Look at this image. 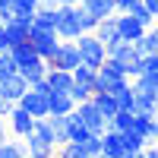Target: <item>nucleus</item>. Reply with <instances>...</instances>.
<instances>
[{
	"label": "nucleus",
	"instance_id": "7ed1b4c3",
	"mask_svg": "<svg viewBox=\"0 0 158 158\" xmlns=\"http://www.w3.org/2000/svg\"><path fill=\"white\" fill-rule=\"evenodd\" d=\"M76 48H79V57H82L85 67L92 70H98L104 60H108V48H104V41H98V35L95 32H82L76 38Z\"/></svg>",
	"mask_w": 158,
	"mask_h": 158
},
{
	"label": "nucleus",
	"instance_id": "6e6552de",
	"mask_svg": "<svg viewBox=\"0 0 158 158\" xmlns=\"http://www.w3.org/2000/svg\"><path fill=\"white\" fill-rule=\"evenodd\" d=\"M48 95L51 92H44V89H35V85H29V92H25V95L19 98V104L25 111H29L35 120L38 117H51V108H48Z\"/></svg>",
	"mask_w": 158,
	"mask_h": 158
},
{
	"label": "nucleus",
	"instance_id": "a18cd8bd",
	"mask_svg": "<svg viewBox=\"0 0 158 158\" xmlns=\"http://www.w3.org/2000/svg\"><path fill=\"white\" fill-rule=\"evenodd\" d=\"M146 155H149V158H158V146H155V142H149V146H146Z\"/></svg>",
	"mask_w": 158,
	"mask_h": 158
},
{
	"label": "nucleus",
	"instance_id": "a211bd4d",
	"mask_svg": "<svg viewBox=\"0 0 158 158\" xmlns=\"http://www.w3.org/2000/svg\"><path fill=\"white\" fill-rule=\"evenodd\" d=\"M44 79H48L51 92H70V89H73V73H70V70H57V67H51Z\"/></svg>",
	"mask_w": 158,
	"mask_h": 158
},
{
	"label": "nucleus",
	"instance_id": "7c9ffc66",
	"mask_svg": "<svg viewBox=\"0 0 158 158\" xmlns=\"http://www.w3.org/2000/svg\"><path fill=\"white\" fill-rule=\"evenodd\" d=\"M123 142H127V152H130V155H133V152H142V149L149 146V139H142L136 130H127V133H123Z\"/></svg>",
	"mask_w": 158,
	"mask_h": 158
},
{
	"label": "nucleus",
	"instance_id": "3c124183",
	"mask_svg": "<svg viewBox=\"0 0 158 158\" xmlns=\"http://www.w3.org/2000/svg\"><path fill=\"white\" fill-rule=\"evenodd\" d=\"M95 158H111V155H104V152H98V155H95Z\"/></svg>",
	"mask_w": 158,
	"mask_h": 158
},
{
	"label": "nucleus",
	"instance_id": "5fc2aeb1",
	"mask_svg": "<svg viewBox=\"0 0 158 158\" xmlns=\"http://www.w3.org/2000/svg\"><path fill=\"white\" fill-rule=\"evenodd\" d=\"M155 25H158V19H155Z\"/></svg>",
	"mask_w": 158,
	"mask_h": 158
},
{
	"label": "nucleus",
	"instance_id": "c9c22d12",
	"mask_svg": "<svg viewBox=\"0 0 158 158\" xmlns=\"http://www.w3.org/2000/svg\"><path fill=\"white\" fill-rule=\"evenodd\" d=\"M95 73H98V70H92V67H85V63H79V67L73 70V82H95Z\"/></svg>",
	"mask_w": 158,
	"mask_h": 158
},
{
	"label": "nucleus",
	"instance_id": "0eeeda50",
	"mask_svg": "<svg viewBox=\"0 0 158 158\" xmlns=\"http://www.w3.org/2000/svg\"><path fill=\"white\" fill-rule=\"evenodd\" d=\"M79 63H82V57H79V48H76V41H63L60 38V48L51 54V60H48V67H57V70H76Z\"/></svg>",
	"mask_w": 158,
	"mask_h": 158
},
{
	"label": "nucleus",
	"instance_id": "b1692460",
	"mask_svg": "<svg viewBox=\"0 0 158 158\" xmlns=\"http://www.w3.org/2000/svg\"><path fill=\"white\" fill-rule=\"evenodd\" d=\"M54 158H95L85 146H79V142H63V146H57Z\"/></svg>",
	"mask_w": 158,
	"mask_h": 158
},
{
	"label": "nucleus",
	"instance_id": "8fccbe9b",
	"mask_svg": "<svg viewBox=\"0 0 158 158\" xmlns=\"http://www.w3.org/2000/svg\"><path fill=\"white\" fill-rule=\"evenodd\" d=\"M3 6H10V0H0V10H3Z\"/></svg>",
	"mask_w": 158,
	"mask_h": 158
},
{
	"label": "nucleus",
	"instance_id": "20e7f679",
	"mask_svg": "<svg viewBox=\"0 0 158 158\" xmlns=\"http://www.w3.org/2000/svg\"><path fill=\"white\" fill-rule=\"evenodd\" d=\"M130 79H127V73H123V67L120 63H114V60H104L101 67H98V73H95V92H114L120 89V85H127Z\"/></svg>",
	"mask_w": 158,
	"mask_h": 158
},
{
	"label": "nucleus",
	"instance_id": "e433bc0d",
	"mask_svg": "<svg viewBox=\"0 0 158 158\" xmlns=\"http://www.w3.org/2000/svg\"><path fill=\"white\" fill-rule=\"evenodd\" d=\"M133 16H136V19H139L142 25H146V29H149V25H155V13H152V10H149L146 3H139V6L133 10Z\"/></svg>",
	"mask_w": 158,
	"mask_h": 158
},
{
	"label": "nucleus",
	"instance_id": "a878e982",
	"mask_svg": "<svg viewBox=\"0 0 158 158\" xmlns=\"http://www.w3.org/2000/svg\"><path fill=\"white\" fill-rule=\"evenodd\" d=\"M48 120H51V130H54V142H57V146H63V142H70V130H67V114H63V117L51 114Z\"/></svg>",
	"mask_w": 158,
	"mask_h": 158
},
{
	"label": "nucleus",
	"instance_id": "72a5a7b5",
	"mask_svg": "<svg viewBox=\"0 0 158 158\" xmlns=\"http://www.w3.org/2000/svg\"><path fill=\"white\" fill-rule=\"evenodd\" d=\"M70 95H73V101L79 104V101H85V98H92V95H95V85H92V82H73Z\"/></svg>",
	"mask_w": 158,
	"mask_h": 158
},
{
	"label": "nucleus",
	"instance_id": "09e8293b",
	"mask_svg": "<svg viewBox=\"0 0 158 158\" xmlns=\"http://www.w3.org/2000/svg\"><path fill=\"white\" fill-rule=\"evenodd\" d=\"M130 158H149V155H146V149H142V152H133Z\"/></svg>",
	"mask_w": 158,
	"mask_h": 158
},
{
	"label": "nucleus",
	"instance_id": "9d476101",
	"mask_svg": "<svg viewBox=\"0 0 158 158\" xmlns=\"http://www.w3.org/2000/svg\"><path fill=\"white\" fill-rule=\"evenodd\" d=\"M6 127H10V133L16 136V139H25V136L35 130V117L25 111L22 104H16V108L10 111V117H6Z\"/></svg>",
	"mask_w": 158,
	"mask_h": 158
},
{
	"label": "nucleus",
	"instance_id": "dca6fc26",
	"mask_svg": "<svg viewBox=\"0 0 158 158\" xmlns=\"http://www.w3.org/2000/svg\"><path fill=\"white\" fill-rule=\"evenodd\" d=\"M0 89H3V95H6L13 104H19V98L25 95V92H29V79H25L22 73H16V76H10Z\"/></svg>",
	"mask_w": 158,
	"mask_h": 158
},
{
	"label": "nucleus",
	"instance_id": "f3484780",
	"mask_svg": "<svg viewBox=\"0 0 158 158\" xmlns=\"http://www.w3.org/2000/svg\"><path fill=\"white\" fill-rule=\"evenodd\" d=\"M25 146H29V155H35V158H54V152H57V146H51L48 139H41L35 130L25 136Z\"/></svg>",
	"mask_w": 158,
	"mask_h": 158
},
{
	"label": "nucleus",
	"instance_id": "ea45409f",
	"mask_svg": "<svg viewBox=\"0 0 158 158\" xmlns=\"http://www.w3.org/2000/svg\"><path fill=\"white\" fill-rule=\"evenodd\" d=\"M16 108V104H13L6 95H3V89H0V117H10V111Z\"/></svg>",
	"mask_w": 158,
	"mask_h": 158
},
{
	"label": "nucleus",
	"instance_id": "39448f33",
	"mask_svg": "<svg viewBox=\"0 0 158 158\" xmlns=\"http://www.w3.org/2000/svg\"><path fill=\"white\" fill-rule=\"evenodd\" d=\"M76 114L82 117V120H85V127L92 130V133H98V136H101L104 130L111 127V120L101 114V108L95 104V98H85V101H79V104H76Z\"/></svg>",
	"mask_w": 158,
	"mask_h": 158
},
{
	"label": "nucleus",
	"instance_id": "2eb2a0df",
	"mask_svg": "<svg viewBox=\"0 0 158 158\" xmlns=\"http://www.w3.org/2000/svg\"><path fill=\"white\" fill-rule=\"evenodd\" d=\"M48 108H51V114L63 117V114L76 111V101H73L70 92H51V95H48Z\"/></svg>",
	"mask_w": 158,
	"mask_h": 158
},
{
	"label": "nucleus",
	"instance_id": "ddd939ff",
	"mask_svg": "<svg viewBox=\"0 0 158 158\" xmlns=\"http://www.w3.org/2000/svg\"><path fill=\"white\" fill-rule=\"evenodd\" d=\"M32 29H35V19H13L10 25H6V35H10V48H16V44H25L29 41V35H32Z\"/></svg>",
	"mask_w": 158,
	"mask_h": 158
},
{
	"label": "nucleus",
	"instance_id": "c756f323",
	"mask_svg": "<svg viewBox=\"0 0 158 158\" xmlns=\"http://www.w3.org/2000/svg\"><path fill=\"white\" fill-rule=\"evenodd\" d=\"M35 29H54L57 32V10H38L35 13Z\"/></svg>",
	"mask_w": 158,
	"mask_h": 158
},
{
	"label": "nucleus",
	"instance_id": "473e14b6",
	"mask_svg": "<svg viewBox=\"0 0 158 158\" xmlns=\"http://www.w3.org/2000/svg\"><path fill=\"white\" fill-rule=\"evenodd\" d=\"M76 16H79V25H82V32H95V29H98V19L92 16V13H89L82 3H76Z\"/></svg>",
	"mask_w": 158,
	"mask_h": 158
},
{
	"label": "nucleus",
	"instance_id": "4468645a",
	"mask_svg": "<svg viewBox=\"0 0 158 158\" xmlns=\"http://www.w3.org/2000/svg\"><path fill=\"white\" fill-rule=\"evenodd\" d=\"M95 35H98V41H104V48H111V44H117V41H123V38H120V29H117V16L101 19V22H98V29H95Z\"/></svg>",
	"mask_w": 158,
	"mask_h": 158
},
{
	"label": "nucleus",
	"instance_id": "f03ea898",
	"mask_svg": "<svg viewBox=\"0 0 158 158\" xmlns=\"http://www.w3.org/2000/svg\"><path fill=\"white\" fill-rule=\"evenodd\" d=\"M108 60L120 63L123 73H127V79H136L142 73V67H139V51H136L133 41H117V44H111L108 48Z\"/></svg>",
	"mask_w": 158,
	"mask_h": 158
},
{
	"label": "nucleus",
	"instance_id": "864d4df0",
	"mask_svg": "<svg viewBox=\"0 0 158 158\" xmlns=\"http://www.w3.org/2000/svg\"><path fill=\"white\" fill-rule=\"evenodd\" d=\"M123 158H130V155H123Z\"/></svg>",
	"mask_w": 158,
	"mask_h": 158
},
{
	"label": "nucleus",
	"instance_id": "2f4dec72",
	"mask_svg": "<svg viewBox=\"0 0 158 158\" xmlns=\"http://www.w3.org/2000/svg\"><path fill=\"white\" fill-rule=\"evenodd\" d=\"M139 67H142V76H152L158 82V54H142L139 57Z\"/></svg>",
	"mask_w": 158,
	"mask_h": 158
},
{
	"label": "nucleus",
	"instance_id": "f704fd0d",
	"mask_svg": "<svg viewBox=\"0 0 158 158\" xmlns=\"http://www.w3.org/2000/svg\"><path fill=\"white\" fill-rule=\"evenodd\" d=\"M35 133L41 136V139H48L51 146H57V142H54V130H51V120H48V117H38V120H35Z\"/></svg>",
	"mask_w": 158,
	"mask_h": 158
},
{
	"label": "nucleus",
	"instance_id": "393cba45",
	"mask_svg": "<svg viewBox=\"0 0 158 158\" xmlns=\"http://www.w3.org/2000/svg\"><path fill=\"white\" fill-rule=\"evenodd\" d=\"M0 158H29V146H25V139L19 142H0Z\"/></svg>",
	"mask_w": 158,
	"mask_h": 158
},
{
	"label": "nucleus",
	"instance_id": "c03bdc74",
	"mask_svg": "<svg viewBox=\"0 0 158 158\" xmlns=\"http://www.w3.org/2000/svg\"><path fill=\"white\" fill-rule=\"evenodd\" d=\"M6 130H10L6 127V117H0V142H6Z\"/></svg>",
	"mask_w": 158,
	"mask_h": 158
},
{
	"label": "nucleus",
	"instance_id": "6e6d98bb",
	"mask_svg": "<svg viewBox=\"0 0 158 158\" xmlns=\"http://www.w3.org/2000/svg\"><path fill=\"white\" fill-rule=\"evenodd\" d=\"M29 158H35V155H29Z\"/></svg>",
	"mask_w": 158,
	"mask_h": 158
},
{
	"label": "nucleus",
	"instance_id": "6ab92c4d",
	"mask_svg": "<svg viewBox=\"0 0 158 158\" xmlns=\"http://www.w3.org/2000/svg\"><path fill=\"white\" fill-rule=\"evenodd\" d=\"M155 127H158V117L155 114H133V130L142 139L155 142Z\"/></svg>",
	"mask_w": 158,
	"mask_h": 158
},
{
	"label": "nucleus",
	"instance_id": "37998d69",
	"mask_svg": "<svg viewBox=\"0 0 158 158\" xmlns=\"http://www.w3.org/2000/svg\"><path fill=\"white\" fill-rule=\"evenodd\" d=\"M60 0H38V10H57Z\"/></svg>",
	"mask_w": 158,
	"mask_h": 158
},
{
	"label": "nucleus",
	"instance_id": "de8ad7c7",
	"mask_svg": "<svg viewBox=\"0 0 158 158\" xmlns=\"http://www.w3.org/2000/svg\"><path fill=\"white\" fill-rule=\"evenodd\" d=\"M63 6H76V3H82V0H60Z\"/></svg>",
	"mask_w": 158,
	"mask_h": 158
},
{
	"label": "nucleus",
	"instance_id": "f257e3e1",
	"mask_svg": "<svg viewBox=\"0 0 158 158\" xmlns=\"http://www.w3.org/2000/svg\"><path fill=\"white\" fill-rule=\"evenodd\" d=\"M10 54H13V60H16V67H19V73L29 79V85L32 82H41V79L48 76V60L38 54V51L25 41V44H16V48H10Z\"/></svg>",
	"mask_w": 158,
	"mask_h": 158
},
{
	"label": "nucleus",
	"instance_id": "a19ab883",
	"mask_svg": "<svg viewBox=\"0 0 158 158\" xmlns=\"http://www.w3.org/2000/svg\"><path fill=\"white\" fill-rule=\"evenodd\" d=\"M13 19H16V13H13V6H3V10H0V22H3V25H10Z\"/></svg>",
	"mask_w": 158,
	"mask_h": 158
},
{
	"label": "nucleus",
	"instance_id": "423d86ee",
	"mask_svg": "<svg viewBox=\"0 0 158 158\" xmlns=\"http://www.w3.org/2000/svg\"><path fill=\"white\" fill-rule=\"evenodd\" d=\"M57 35L63 41H76L82 35V25H79V16H76V6H57Z\"/></svg>",
	"mask_w": 158,
	"mask_h": 158
},
{
	"label": "nucleus",
	"instance_id": "412c9836",
	"mask_svg": "<svg viewBox=\"0 0 158 158\" xmlns=\"http://www.w3.org/2000/svg\"><path fill=\"white\" fill-rule=\"evenodd\" d=\"M82 6H85L98 22L108 19V16H117V3H114V0H82Z\"/></svg>",
	"mask_w": 158,
	"mask_h": 158
},
{
	"label": "nucleus",
	"instance_id": "c85d7f7f",
	"mask_svg": "<svg viewBox=\"0 0 158 158\" xmlns=\"http://www.w3.org/2000/svg\"><path fill=\"white\" fill-rule=\"evenodd\" d=\"M108 130H117V133H127V130H133V111H117L111 117V127Z\"/></svg>",
	"mask_w": 158,
	"mask_h": 158
},
{
	"label": "nucleus",
	"instance_id": "4c0bfd02",
	"mask_svg": "<svg viewBox=\"0 0 158 158\" xmlns=\"http://www.w3.org/2000/svg\"><path fill=\"white\" fill-rule=\"evenodd\" d=\"M79 146H85V149H89L92 155H98V152H101V136H98V133H92V136H89L85 142H79Z\"/></svg>",
	"mask_w": 158,
	"mask_h": 158
},
{
	"label": "nucleus",
	"instance_id": "4be33fe9",
	"mask_svg": "<svg viewBox=\"0 0 158 158\" xmlns=\"http://www.w3.org/2000/svg\"><path fill=\"white\" fill-rule=\"evenodd\" d=\"M136 51H139V57L142 54H158V25H149L142 32V38L136 41Z\"/></svg>",
	"mask_w": 158,
	"mask_h": 158
},
{
	"label": "nucleus",
	"instance_id": "5701e85b",
	"mask_svg": "<svg viewBox=\"0 0 158 158\" xmlns=\"http://www.w3.org/2000/svg\"><path fill=\"white\" fill-rule=\"evenodd\" d=\"M114 98H117V108H120V111H133L136 114V89H133V82L120 85L114 92Z\"/></svg>",
	"mask_w": 158,
	"mask_h": 158
},
{
	"label": "nucleus",
	"instance_id": "79ce46f5",
	"mask_svg": "<svg viewBox=\"0 0 158 158\" xmlns=\"http://www.w3.org/2000/svg\"><path fill=\"white\" fill-rule=\"evenodd\" d=\"M0 51H10V35H6V25L0 22Z\"/></svg>",
	"mask_w": 158,
	"mask_h": 158
},
{
	"label": "nucleus",
	"instance_id": "cd10ccee",
	"mask_svg": "<svg viewBox=\"0 0 158 158\" xmlns=\"http://www.w3.org/2000/svg\"><path fill=\"white\" fill-rule=\"evenodd\" d=\"M16 73H19V67H16V60H13V54L10 51H0V85H3L10 76H16Z\"/></svg>",
	"mask_w": 158,
	"mask_h": 158
},
{
	"label": "nucleus",
	"instance_id": "9b49d317",
	"mask_svg": "<svg viewBox=\"0 0 158 158\" xmlns=\"http://www.w3.org/2000/svg\"><path fill=\"white\" fill-rule=\"evenodd\" d=\"M117 29H120V38L123 41H139L142 38V32H146V25H142L133 13H117Z\"/></svg>",
	"mask_w": 158,
	"mask_h": 158
},
{
	"label": "nucleus",
	"instance_id": "58836bf2",
	"mask_svg": "<svg viewBox=\"0 0 158 158\" xmlns=\"http://www.w3.org/2000/svg\"><path fill=\"white\" fill-rule=\"evenodd\" d=\"M114 3H117V13H133L142 0H114Z\"/></svg>",
	"mask_w": 158,
	"mask_h": 158
},
{
	"label": "nucleus",
	"instance_id": "1a4fd4ad",
	"mask_svg": "<svg viewBox=\"0 0 158 158\" xmlns=\"http://www.w3.org/2000/svg\"><path fill=\"white\" fill-rule=\"evenodd\" d=\"M29 44L41 54L44 60H51V54L60 48V35L54 32V29H32V35H29Z\"/></svg>",
	"mask_w": 158,
	"mask_h": 158
},
{
	"label": "nucleus",
	"instance_id": "49530a36",
	"mask_svg": "<svg viewBox=\"0 0 158 158\" xmlns=\"http://www.w3.org/2000/svg\"><path fill=\"white\" fill-rule=\"evenodd\" d=\"M142 3H146V6L155 13V19H158V0H142Z\"/></svg>",
	"mask_w": 158,
	"mask_h": 158
},
{
	"label": "nucleus",
	"instance_id": "aec40b11",
	"mask_svg": "<svg viewBox=\"0 0 158 158\" xmlns=\"http://www.w3.org/2000/svg\"><path fill=\"white\" fill-rule=\"evenodd\" d=\"M67 130H70V142H85V139L92 136V130L85 127V120H82L76 111L67 114Z\"/></svg>",
	"mask_w": 158,
	"mask_h": 158
},
{
	"label": "nucleus",
	"instance_id": "f8f14e48",
	"mask_svg": "<svg viewBox=\"0 0 158 158\" xmlns=\"http://www.w3.org/2000/svg\"><path fill=\"white\" fill-rule=\"evenodd\" d=\"M101 152L111 155V158L130 155L127 152V142H123V133H117V130H104V133H101Z\"/></svg>",
	"mask_w": 158,
	"mask_h": 158
},
{
	"label": "nucleus",
	"instance_id": "bb28decb",
	"mask_svg": "<svg viewBox=\"0 0 158 158\" xmlns=\"http://www.w3.org/2000/svg\"><path fill=\"white\" fill-rule=\"evenodd\" d=\"M10 6H13V13H16L19 19H35L38 0H10Z\"/></svg>",
	"mask_w": 158,
	"mask_h": 158
},
{
	"label": "nucleus",
	"instance_id": "603ef678",
	"mask_svg": "<svg viewBox=\"0 0 158 158\" xmlns=\"http://www.w3.org/2000/svg\"><path fill=\"white\" fill-rule=\"evenodd\" d=\"M155 146H158V127H155Z\"/></svg>",
	"mask_w": 158,
	"mask_h": 158
}]
</instances>
